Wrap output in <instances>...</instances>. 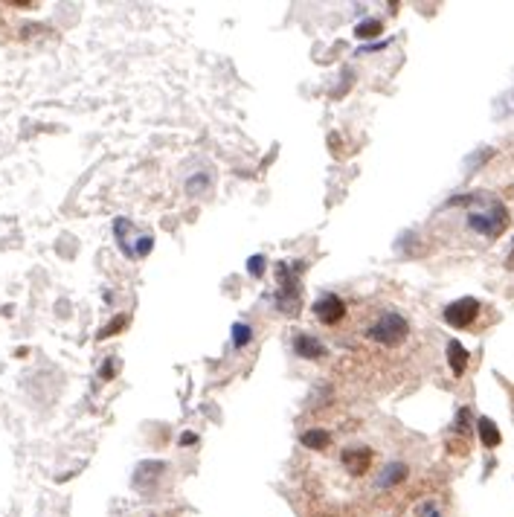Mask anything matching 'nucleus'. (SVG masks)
Masks as SVG:
<instances>
[{
    "label": "nucleus",
    "instance_id": "423d86ee",
    "mask_svg": "<svg viewBox=\"0 0 514 517\" xmlns=\"http://www.w3.org/2000/svg\"><path fill=\"white\" fill-rule=\"evenodd\" d=\"M294 352L300 354L303 361H320L328 354L326 343L320 340V337H314V334H296L294 337Z\"/></svg>",
    "mask_w": 514,
    "mask_h": 517
},
{
    "label": "nucleus",
    "instance_id": "6e6552de",
    "mask_svg": "<svg viewBox=\"0 0 514 517\" xmlns=\"http://www.w3.org/2000/svg\"><path fill=\"white\" fill-rule=\"evenodd\" d=\"M407 474H410V468L404 462H389V465H384V471H380V477L375 479V486L378 489H392V486H398V482H404Z\"/></svg>",
    "mask_w": 514,
    "mask_h": 517
},
{
    "label": "nucleus",
    "instance_id": "39448f33",
    "mask_svg": "<svg viewBox=\"0 0 514 517\" xmlns=\"http://www.w3.org/2000/svg\"><path fill=\"white\" fill-rule=\"evenodd\" d=\"M311 311L323 326H337V322H343V317H346V302L337 294H323L311 305Z\"/></svg>",
    "mask_w": 514,
    "mask_h": 517
},
{
    "label": "nucleus",
    "instance_id": "412c9836",
    "mask_svg": "<svg viewBox=\"0 0 514 517\" xmlns=\"http://www.w3.org/2000/svg\"><path fill=\"white\" fill-rule=\"evenodd\" d=\"M117 369H120V361H117V358H108V363L99 369V375H102V381H108V378L117 375Z\"/></svg>",
    "mask_w": 514,
    "mask_h": 517
},
{
    "label": "nucleus",
    "instance_id": "ddd939ff",
    "mask_svg": "<svg viewBox=\"0 0 514 517\" xmlns=\"http://www.w3.org/2000/svg\"><path fill=\"white\" fill-rule=\"evenodd\" d=\"M380 32H384V26H380V21L378 18H367V21H360L358 26H355V35L360 38V41H369V38H378Z\"/></svg>",
    "mask_w": 514,
    "mask_h": 517
},
{
    "label": "nucleus",
    "instance_id": "9b49d317",
    "mask_svg": "<svg viewBox=\"0 0 514 517\" xmlns=\"http://www.w3.org/2000/svg\"><path fill=\"white\" fill-rule=\"evenodd\" d=\"M476 430H479V439H483V445H485V448H497V445L503 442L500 430H497V425L491 422L488 416L479 418V422H476Z\"/></svg>",
    "mask_w": 514,
    "mask_h": 517
},
{
    "label": "nucleus",
    "instance_id": "f03ea898",
    "mask_svg": "<svg viewBox=\"0 0 514 517\" xmlns=\"http://www.w3.org/2000/svg\"><path fill=\"white\" fill-rule=\"evenodd\" d=\"M300 277H303V265L300 262H282L279 265V290H276V309L282 314H296L300 311V297H303V285H300Z\"/></svg>",
    "mask_w": 514,
    "mask_h": 517
},
{
    "label": "nucleus",
    "instance_id": "4468645a",
    "mask_svg": "<svg viewBox=\"0 0 514 517\" xmlns=\"http://www.w3.org/2000/svg\"><path fill=\"white\" fill-rule=\"evenodd\" d=\"M250 340H253V329L247 326V322H236L233 326V346L244 349V346H250Z\"/></svg>",
    "mask_w": 514,
    "mask_h": 517
},
{
    "label": "nucleus",
    "instance_id": "9d476101",
    "mask_svg": "<svg viewBox=\"0 0 514 517\" xmlns=\"http://www.w3.org/2000/svg\"><path fill=\"white\" fill-rule=\"evenodd\" d=\"M163 471H166V465L157 462V459H152V462H140L137 474H134V486L143 489V486H145V479H148V482H157V477H160Z\"/></svg>",
    "mask_w": 514,
    "mask_h": 517
},
{
    "label": "nucleus",
    "instance_id": "7ed1b4c3",
    "mask_svg": "<svg viewBox=\"0 0 514 517\" xmlns=\"http://www.w3.org/2000/svg\"><path fill=\"white\" fill-rule=\"evenodd\" d=\"M407 334H410V322H407L404 314H398V311H380L378 320L367 329V337L375 340V343H380V346L404 343Z\"/></svg>",
    "mask_w": 514,
    "mask_h": 517
},
{
    "label": "nucleus",
    "instance_id": "1a4fd4ad",
    "mask_svg": "<svg viewBox=\"0 0 514 517\" xmlns=\"http://www.w3.org/2000/svg\"><path fill=\"white\" fill-rule=\"evenodd\" d=\"M468 349L462 346L459 340H451L447 343V363H451V372L456 375V378H462L465 375V369H468Z\"/></svg>",
    "mask_w": 514,
    "mask_h": 517
},
{
    "label": "nucleus",
    "instance_id": "f257e3e1",
    "mask_svg": "<svg viewBox=\"0 0 514 517\" xmlns=\"http://www.w3.org/2000/svg\"><path fill=\"white\" fill-rule=\"evenodd\" d=\"M456 204H468V206L476 204V209L468 213V227L479 236L497 238L508 227V209L491 195H456L447 201V206H456Z\"/></svg>",
    "mask_w": 514,
    "mask_h": 517
},
{
    "label": "nucleus",
    "instance_id": "2eb2a0df",
    "mask_svg": "<svg viewBox=\"0 0 514 517\" xmlns=\"http://www.w3.org/2000/svg\"><path fill=\"white\" fill-rule=\"evenodd\" d=\"M125 326H128V314H117V317H113V320L108 322V326H105V329H99V334H96V337H99V340H108V337H111V334H117V331H122Z\"/></svg>",
    "mask_w": 514,
    "mask_h": 517
},
{
    "label": "nucleus",
    "instance_id": "aec40b11",
    "mask_svg": "<svg viewBox=\"0 0 514 517\" xmlns=\"http://www.w3.org/2000/svg\"><path fill=\"white\" fill-rule=\"evenodd\" d=\"M491 154H494V149H483V151H479L476 157H468V160H465V166H468V169H476V166H483L485 160H491Z\"/></svg>",
    "mask_w": 514,
    "mask_h": 517
},
{
    "label": "nucleus",
    "instance_id": "20e7f679",
    "mask_svg": "<svg viewBox=\"0 0 514 517\" xmlns=\"http://www.w3.org/2000/svg\"><path fill=\"white\" fill-rule=\"evenodd\" d=\"M444 322L451 329H468L471 322L479 317V299H474V297H462V299H456V302H451L444 309Z\"/></svg>",
    "mask_w": 514,
    "mask_h": 517
},
{
    "label": "nucleus",
    "instance_id": "f3484780",
    "mask_svg": "<svg viewBox=\"0 0 514 517\" xmlns=\"http://www.w3.org/2000/svg\"><path fill=\"white\" fill-rule=\"evenodd\" d=\"M264 268H268V262H264L262 253H256V256L247 258V273H250L253 279H262V277H264Z\"/></svg>",
    "mask_w": 514,
    "mask_h": 517
},
{
    "label": "nucleus",
    "instance_id": "6ab92c4d",
    "mask_svg": "<svg viewBox=\"0 0 514 517\" xmlns=\"http://www.w3.org/2000/svg\"><path fill=\"white\" fill-rule=\"evenodd\" d=\"M416 514H419V517H442L439 500H424L421 506H416Z\"/></svg>",
    "mask_w": 514,
    "mask_h": 517
},
{
    "label": "nucleus",
    "instance_id": "dca6fc26",
    "mask_svg": "<svg viewBox=\"0 0 514 517\" xmlns=\"http://www.w3.org/2000/svg\"><path fill=\"white\" fill-rule=\"evenodd\" d=\"M209 174H195V177H189V181H186V192H189V195H204V192L209 189Z\"/></svg>",
    "mask_w": 514,
    "mask_h": 517
},
{
    "label": "nucleus",
    "instance_id": "f8f14e48",
    "mask_svg": "<svg viewBox=\"0 0 514 517\" xmlns=\"http://www.w3.org/2000/svg\"><path fill=\"white\" fill-rule=\"evenodd\" d=\"M331 442V433L323 430V427H314V430H305L303 433V445L311 448V450H326Z\"/></svg>",
    "mask_w": 514,
    "mask_h": 517
},
{
    "label": "nucleus",
    "instance_id": "0eeeda50",
    "mask_svg": "<svg viewBox=\"0 0 514 517\" xmlns=\"http://www.w3.org/2000/svg\"><path fill=\"white\" fill-rule=\"evenodd\" d=\"M343 465H346V471H349L352 477L367 474L369 465H372V450L369 448H349V450H343Z\"/></svg>",
    "mask_w": 514,
    "mask_h": 517
},
{
    "label": "nucleus",
    "instance_id": "4be33fe9",
    "mask_svg": "<svg viewBox=\"0 0 514 517\" xmlns=\"http://www.w3.org/2000/svg\"><path fill=\"white\" fill-rule=\"evenodd\" d=\"M195 442H198V436H195V433H189V430H186L184 436H180V445H184V448H186V445H195Z\"/></svg>",
    "mask_w": 514,
    "mask_h": 517
},
{
    "label": "nucleus",
    "instance_id": "a211bd4d",
    "mask_svg": "<svg viewBox=\"0 0 514 517\" xmlns=\"http://www.w3.org/2000/svg\"><path fill=\"white\" fill-rule=\"evenodd\" d=\"M453 430H456V433H462V436H468V433H471V410H468V407H459Z\"/></svg>",
    "mask_w": 514,
    "mask_h": 517
}]
</instances>
